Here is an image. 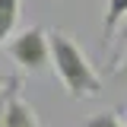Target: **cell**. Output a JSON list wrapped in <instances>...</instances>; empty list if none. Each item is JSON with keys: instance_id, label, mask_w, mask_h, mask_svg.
<instances>
[{"instance_id": "ba28073f", "label": "cell", "mask_w": 127, "mask_h": 127, "mask_svg": "<svg viewBox=\"0 0 127 127\" xmlns=\"http://www.w3.org/2000/svg\"><path fill=\"white\" fill-rule=\"evenodd\" d=\"M10 83H13V76H10ZM10 83H6V89L0 92V127H3V111H6V98H10Z\"/></svg>"}, {"instance_id": "30bf717a", "label": "cell", "mask_w": 127, "mask_h": 127, "mask_svg": "<svg viewBox=\"0 0 127 127\" xmlns=\"http://www.w3.org/2000/svg\"><path fill=\"white\" fill-rule=\"evenodd\" d=\"M121 35H124V41H127V19L121 22Z\"/></svg>"}, {"instance_id": "277c9868", "label": "cell", "mask_w": 127, "mask_h": 127, "mask_svg": "<svg viewBox=\"0 0 127 127\" xmlns=\"http://www.w3.org/2000/svg\"><path fill=\"white\" fill-rule=\"evenodd\" d=\"M127 19V0H108V10H105V19H102V45L108 48L111 35L118 32V26Z\"/></svg>"}, {"instance_id": "7a4b0ae2", "label": "cell", "mask_w": 127, "mask_h": 127, "mask_svg": "<svg viewBox=\"0 0 127 127\" xmlns=\"http://www.w3.org/2000/svg\"><path fill=\"white\" fill-rule=\"evenodd\" d=\"M6 54L13 57L26 73H41L51 64V38L41 26L22 29L19 35H10L6 41Z\"/></svg>"}, {"instance_id": "9c48e42d", "label": "cell", "mask_w": 127, "mask_h": 127, "mask_svg": "<svg viewBox=\"0 0 127 127\" xmlns=\"http://www.w3.org/2000/svg\"><path fill=\"white\" fill-rule=\"evenodd\" d=\"M6 83H10V76H0V92L6 89Z\"/></svg>"}, {"instance_id": "8992f818", "label": "cell", "mask_w": 127, "mask_h": 127, "mask_svg": "<svg viewBox=\"0 0 127 127\" xmlns=\"http://www.w3.org/2000/svg\"><path fill=\"white\" fill-rule=\"evenodd\" d=\"M86 127H124V124H121V118L114 111H98L86 121Z\"/></svg>"}, {"instance_id": "52a82bcc", "label": "cell", "mask_w": 127, "mask_h": 127, "mask_svg": "<svg viewBox=\"0 0 127 127\" xmlns=\"http://www.w3.org/2000/svg\"><path fill=\"white\" fill-rule=\"evenodd\" d=\"M114 79H121V83H127V48H124V54L114 61Z\"/></svg>"}, {"instance_id": "6da1fadb", "label": "cell", "mask_w": 127, "mask_h": 127, "mask_svg": "<svg viewBox=\"0 0 127 127\" xmlns=\"http://www.w3.org/2000/svg\"><path fill=\"white\" fill-rule=\"evenodd\" d=\"M48 38H51V64H54V73L64 83L67 95L70 98H95V95L102 92V79L95 73V67L89 64V57L83 54V48L61 29L48 32Z\"/></svg>"}, {"instance_id": "3957f363", "label": "cell", "mask_w": 127, "mask_h": 127, "mask_svg": "<svg viewBox=\"0 0 127 127\" xmlns=\"http://www.w3.org/2000/svg\"><path fill=\"white\" fill-rule=\"evenodd\" d=\"M3 127H41L35 108L19 95V79L16 76H13V83H10V98H6V111H3Z\"/></svg>"}, {"instance_id": "5b68a950", "label": "cell", "mask_w": 127, "mask_h": 127, "mask_svg": "<svg viewBox=\"0 0 127 127\" xmlns=\"http://www.w3.org/2000/svg\"><path fill=\"white\" fill-rule=\"evenodd\" d=\"M19 6H22V0H0V48L10 41L16 22H19Z\"/></svg>"}]
</instances>
